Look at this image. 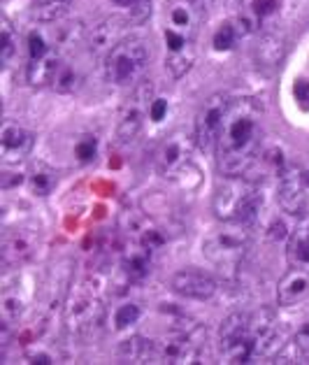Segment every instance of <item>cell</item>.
Returning <instances> with one entry per match:
<instances>
[{
    "label": "cell",
    "mask_w": 309,
    "mask_h": 365,
    "mask_svg": "<svg viewBox=\"0 0 309 365\" xmlns=\"http://www.w3.org/2000/svg\"><path fill=\"white\" fill-rule=\"evenodd\" d=\"M263 110L251 98H237L231 103L216 142V168L224 177H242L261 154Z\"/></svg>",
    "instance_id": "6da1fadb"
},
{
    "label": "cell",
    "mask_w": 309,
    "mask_h": 365,
    "mask_svg": "<svg viewBox=\"0 0 309 365\" xmlns=\"http://www.w3.org/2000/svg\"><path fill=\"white\" fill-rule=\"evenodd\" d=\"M63 305V319L70 333L77 337H91L93 333H98L105 322V298L98 282L88 277L73 284Z\"/></svg>",
    "instance_id": "7a4b0ae2"
},
{
    "label": "cell",
    "mask_w": 309,
    "mask_h": 365,
    "mask_svg": "<svg viewBox=\"0 0 309 365\" xmlns=\"http://www.w3.org/2000/svg\"><path fill=\"white\" fill-rule=\"evenodd\" d=\"M263 191L246 177H226V184L214 195V215L221 221H240L253 226L263 212Z\"/></svg>",
    "instance_id": "3957f363"
},
{
    "label": "cell",
    "mask_w": 309,
    "mask_h": 365,
    "mask_svg": "<svg viewBox=\"0 0 309 365\" xmlns=\"http://www.w3.org/2000/svg\"><path fill=\"white\" fill-rule=\"evenodd\" d=\"M249 247H251V226L240 224V221H224V226L211 230L205 237L202 254L221 272H235L244 261Z\"/></svg>",
    "instance_id": "277c9868"
},
{
    "label": "cell",
    "mask_w": 309,
    "mask_h": 365,
    "mask_svg": "<svg viewBox=\"0 0 309 365\" xmlns=\"http://www.w3.org/2000/svg\"><path fill=\"white\" fill-rule=\"evenodd\" d=\"M152 61V47L142 38H123L105 54V79L114 86H130L145 75Z\"/></svg>",
    "instance_id": "5b68a950"
},
{
    "label": "cell",
    "mask_w": 309,
    "mask_h": 365,
    "mask_svg": "<svg viewBox=\"0 0 309 365\" xmlns=\"http://www.w3.org/2000/svg\"><path fill=\"white\" fill-rule=\"evenodd\" d=\"M207 331L198 324H179L154 342V359L161 363H202Z\"/></svg>",
    "instance_id": "8992f818"
},
{
    "label": "cell",
    "mask_w": 309,
    "mask_h": 365,
    "mask_svg": "<svg viewBox=\"0 0 309 365\" xmlns=\"http://www.w3.org/2000/svg\"><path fill=\"white\" fill-rule=\"evenodd\" d=\"M196 138L187 133H172L156 149L154 163L158 175L172 182H184L191 173H196Z\"/></svg>",
    "instance_id": "52a82bcc"
},
{
    "label": "cell",
    "mask_w": 309,
    "mask_h": 365,
    "mask_svg": "<svg viewBox=\"0 0 309 365\" xmlns=\"http://www.w3.org/2000/svg\"><path fill=\"white\" fill-rule=\"evenodd\" d=\"M219 346L226 363H251L253 359V340L249 331V314L233 312L224 319L219 331Z\"/></svg>",
    "instance_id": "ba28073f"
},
{
    "label": "cell",
    "mask_w": 309,
    "mask_h": 365,
    "mask_svg": "<svg viewBox=\"0 0 309 365\" xmlns=\"http://www.w3.org/2000/svg\"><path fill=\"white\" fill-rule=\"evenodd\" d=\"M249 331L253 340V359H272L284 349L286 342V331L277 314L268 307H261L258 312L249 314Z\"/></svg>",
    "instance_id": "9c48e42d"
},
{
    "label": "cell",
    "mask_w": 309,
    "mask_h": 365,
    "mask_svg": "<svg viewBox=\"0 0 309 365\" xmlns=\"http://www.w3.org/2000/svg\"><path fill=\"white\" fill-rule=\"evenodd\" d=\"M231 96L226 93H216L211 96L209 101L202 105L198 117H196V142L200 151H214L221 130H224V121L228 108H231Z\"/></svg>",
    "instance_id": "30bf717a"
},
{
    "label": "cell",
    "mask_w": 309,
    "mask_h": 365,
    "mask_svg": "<svg viewBox=\"0 0 309 365\" xmlns=\"http://www.w3.org/2000/svg\"><path fill=\"white\" fill-rule=\"evenodd\" d=\"M152 103H154V84L152 82H142L132 98L126 103L123 108L121 117H119V126H117V138L121 145H130L140 138L145 126V117L152 110Z\"/></svg>",
    "instance_id": "8fae6325"
},
{
    "label": "cell",
    "mask_w": 309,
    "mask_h": 365,
    "mask_svg": "<svg viewBox=\"0 0 309 365\" xmlns=\"http://www.w3.org/2000/svg\"><path fill=\"white\" fill-rule=\"evenodd\" d=\"M307 175L295 165H286V170L279 175L277 202L281 212L288 217H300L307 207Z\"/></svg>",
    "instance_id": "7c38bea8"
},
{
    "label": "cell",
    "mask_w": 309,
    "mask_h": 365,
    "mask_svg": "<svg viewBox=\"0 0 309 365\" xmlns=\"http://www.w3.org/2000/svg\"><path fill=\"white\" fill-rule=\"evenodd\" d=\"M38 245H40V230L35 226H21V228L5 230L3 247H0L3 265L5 268H14V265L31 261Z\"/></svg>",
    "instance_id": "4fadbf2b"
},
{
    "label": "cell",
    "mask_w": 309,
    "mask_h": 365,
    "mask_svg": "<svg viewBox=\"0 0 309 365\" xmlns=\"http://www.w3.org/2000/svg\"><path fill=\"white\" fill-rule=\"evenodd\" d=\"M35 135L31 130H26L19 123L5 121L3 130H0V154H3L5 165L21 163L26 156L33 151Z\"/></svg>",
    "instance_id": "5bb4252c"
},
{
    "label": "cell",
    "mask_w": 309,
    "mask_h": 365,
    "mask_svg": "<svg viewBox=\"0 0 309 365\" xmlns=\"http://www.w3.org/2000/svg\"><path fill=\"white\" fill-rule=\"evenodd\" d=\"M26 309H28V293L19 287V272L7 274L0 293V319L5 326H14L21 322Z\"/></svg>",
    "instance_id": "9a60e30c"
},
{
    "label": "cell",
    "mask_w": 309,
    "mask_h": 365,
    "mask_svg": "<svg viewBox=\"0 0 309 365\" xmlns=\"http://www.w3.org/2000/svg\"><path fill=\"white\" fill-rule=\"evenodd\" d=\"M165 44H167V61L165 68L170 70V75L174 79L184 77L193 66V58H196V51H193V40L187 38V35L177 33L172 29L165 31Z\"/></svg>",
    "instance_id": "2e32d148"
},
{
    "label": "cell",
    "mask_w": 309,
    "mask_h": 365,
    "mask_svg": "<svg viewBox=\"0 0 309 365\" xmlns=\"http://www.w3.org/2000/svg\"><path fill=\"white\" fill-rule=\"evenodd\" d=\"M170 284L174 293H179L182 298H191V300H209V298H214V293H216V282L200 270L174 272Z\"/></svg>",
    "instance_id": "e0dca14e"
},
{
    "label": "cell",
    "mask_w": 309,
    "mask_h": 365,
    "mask_svg": "<svg viewBox=\"0 0 309 365\" xmlns=\"http://www.w3.org/2000/svg\"><path fill=\"white\" fill-rule=\"evenodd\" d=\"M128 24L130 21L121 19V16H108L98 26H93V31L88 33V49H91V54H110L123 40Z\"/></svg>",
    "instance_id": "ac0fdd59"
},
{
    "label": "cell",
    "mask_w": 309,
    "mask_h": 365,
    "mask_svg": "<svg viewBox=\"0 0 309 365\" xmlns=\"http://www.w3.org/2000/svg\"><path fill=\"white\" fill-rule=\"evenodd\" d=\"M309 296V265L290 268L277 287V302L281 307H295Z\"/></svg>",
    "instance_id": "d6986e66"
},
{
    "label": "cell",
    "mask_w": 309,
    "mask_h": 365,
    "mask_svg": "<svg viewBox=\"0 0 309 365\" xmlns=\"http://www.w3.org/2000/svg\"><path fill=\"white\" fill-rule=\"evenodd\" d=\"M202 19V10L193 3V0H172L167 7V29L187 35V38H196L198 26Z\"/></svg>",
    "instance_id": "ffe728a7"
},
{
    "label": "cell",
    "mask_w": 309,
    "mask_h": 365,
    "mask_svg": "<svg viewBox=\"0 0 309 365\" xmlns=\"http://www.w3.org/2000/svg\"><path fill=\"white\" fill-rule=\"evenodd\" d=\"M61 66H63V56H61V51L56 47L54 51H49L47 56L28 61V66H26V79H28L31 86L54 84L56 73L61 70Z\"/></svg>",
    "instance_id": "44dd1931"
},
{
    "label": "cell",
    "mask_w": 309,
    "mask_h": 365,
    "mask_svg": "<svg viewBox=\"0 0 309 365\" xmlns=\"http://www.w3.org/2000/svg\"><path fill=\"white\" fill-rule=\"evenodd\" d=\"M152 254H154L152 247H147L135 240V245L128 247V252L123 254V261H121L123 272H126L130 279H145L149 270H152Z\"/></svg>",
    "instance_id": "7402d4cb"
},
{
    "label": "cell",
    "mask_w": 309,
    "mask_h": 365,
    "mask_svg": "<svg viewBox=\"0 0 309 365\" xmlns=\"http://www.w3.org/2000/svg\"><path fill=\"white\" fill-rule=\"evenodd\" d=\"M286 261L290 268H303L309 265V219H305L286 242Z\"/></svg>",
    "instance_id": "603a6c76"
},
{
    "label": "cell",
    "mask_w": 309,
    "mask_h": 365,
    "mask_svg": "<svg viewBox=\"0 0 309 365\" xmlns=\"http://www.w3.org/2000/svg\"><path fill=\"white\" fill-rule=\"evenodd\" d=\"M56 182H58L56 170L54 168H49L47 163H42V161L35 163L31 175H28V186H31L33 195H49L51 191H54Z\"/></svg>",
    "instance_id": "cb8c5ba5"
},
{
    "label": "cell",
    "mask_w": 309,
    "mask_h": 365,
    "mask_svg": "<svg viewBox=\"0 0 309 365\" xmlns=\"http://www.w3.org/2000/svg\"><path fill=\"white\" fill-rule=\"evenodd\" d=\"M119 356H121L123 361L147 363V359H154V342L145 340V337H130V340L121 342Z\"/></svg>",
    "instance_id": "d4e9b609"
},
{
    "label": "cell",
    "mask_w": 309,
    "mask_h": 365,
    "mask_svg": "<svg viewBox=\"0 0 309 365\" xmlns=\"http://www.w3.org/2000/svg\"><path fill=\"white\" fill-rule=\"evenodd\" d=\"M286 42L279 33H268L263 35V40L258 44V61L265 66H277L284 58Z\"/></svg>",
    "instance_id": "484cf974"
},
{
    "label": "cell",
    "mask_w": 309,
    "mask_h": 365,
    "mask_svg": "<svg viewBox=\"0 0 309 365\" xmlns=\"http://www.w3.org/2000/svg\"><path fill=\"white\" fill-rule=\"evenodd\" d=\"M70 5H73V0H35V19L40 21H58L61 16H63Z\"/></svg>",
    "instance_id": "4316f807"
},
{
    "label": "cell",
    "mask_w": 309,
    "mask_h": 365,
    "mask_svg": "<svg viewBox=\"0 0 309 365\" xmlns=\"http://www.w3.org/2000/svg\"><path fill=\"white\" fill-rule=\"evenodd\" d=\"M16 49H19V38H16L12 24L3 19V35H0V58H3V66H10Z\"/></svg>",
    "instance_id": "83f0119b"
},
{
    "label": "cell",
    "mask_w": 309,
    "mask_h": 365,
    "mask_svg": "<svg viewBox=\"0 0 309 365\" xmlns=\"http://www.w3.org/2000/svg\"><path fill=\"white\" fill-rule=\"evenodd\" d=\"M140 314H142V309H140V305H135V302L119 305L117 312H114V328H117V331H126V328L140 322Z\"/></svg>",
    "instance_id": "f1b7e54d"
},
{
    "label": "cell",
    "mask_w": 309,
    "mask_h": 365,
    "mask_svg": "<svg viewBox=\"0 0 309 365\" xmlns=\"http://www.w3.org/2000/svg\"><path fill=\"white\" fill-rule=\"evenodd\" d=\"M58 42H49L47 35L40 33V31H33L28 35V61H35V58H42L47 56L49 51L56 49Z\"/></svg>",
    "instance_id": "f546056e"
},
{
    "label": "cell",
    "mask_w": 309,
    "mask_h": 365,
    "mask_svg": "<svg viewBox=\"0 0 309 365\" xmlns=\"http://www.w3.org/2000/svg\"><path fill=\"white\" fill-rule=\"evenodd\" d=\"M237 38H240V33H237L235 24L226 21V24H221V29L214 33V40H211V44H214V49H219V51H228V49L235 47Z\"/></svg>",
    "instance_id": "4dcf8cb0"
},
{
    "label": "cell",
    "mask_w": 309,
    "mask_h": 365,
    "mask_svg": "<svg viewBox=\"0 0 309 365\" xmlns=\"http://www.w3.org/2000/svg\"><path fill=\"white\" fill-rule=\"evenodd\" d=\"M77 70L75 66H70L63 61V66H61V70L56 73V79H54V86L58 88L61 93H70V91H75V86H77Z\"/></svg>",
    "instance_id": "1f68e13d"
},
{
    "label": "cell",
    "mask_w": 309,
    "mask_h": 365,
    "mask_svg": "<svg viewBox=\"0 0 309 365\" xmlns=\"http://www.w3.org/2000/svg\"><path fill=\"white\" fill-rule=\"evenodd\" d=\"M290 346H293V354L298 363H309V324L303 326L300 331L295 333L293 342H290Z\"/></svg>",
    "instance_id": "d6a6232c"
},
{
    "label": "cell",
    "mask_w": 309,
    "mask_h": 365,
    "mask_svg": "<svg viewBox=\"0 0 309 365\" xmlns=\"http://www.w3.org/2000/svg\"><path fill=\"white\" fill-rule=\"evenodd\" d=\"M77 154L82 161H91V158H95V140L93 138H86L77 145Z\"/></svg>",
    "instance_id": "836d02e7"
},
{
    "label": "cell",
    "mask_w": 309,
    "mask_h": 365,
    "mask_svg": "<svg viewBox=\"0 0 309 365\" xmlns=\"http://www.w3.org/2000/svg\"><path fill=\"white\" fill-rule=\"evenodd\" d=\"M165 112H167V103L161 101V98H154L152 110H149V119H152V121H161L165 117Z\"/></svg>",
    "instance_id": "e575fe53"
},
{
    "label": "cell",
    "mask_w": 309,
    "mask_h": 365,
    "mask_svg": "<svg viewBox=\"0 0 309 365\" xmlns=\"http://www.w3.org/2000/svg\"><path fill=\"white\" fill-rule=\"evenodd\" d=\"M272 240H284V237H288V226L284 224V221H279V219H275L272 221V226H270V233H268Z\"/></svg>",
    "instance_id": "d590c367"
},
{
    "label": "cell",
    "mask_w": 309,
    "mask_h": 365,
    "mask_svg": "<svg viewBox=\"0 0 309 365\" xmlns=\"http://www.w3.org/2000/svg\"><path fill=\"white\" fill-rule=\"evenodd\" d=\"M293 91H295V98H298V101H303V103L309 101V82H307V79H298Z\"/></svg>",
    "instance_id": "8d00e7d4"
},
{
    "label": "cell",
    "mask_w": 309,
    "mask_h": 365,
    "mask_svg": "<svg viewBox=\"0 0 309 365\" xmlns=\"http://www.w3.org/2000/svg\"><path fill=\"white\" fill-rule=\"evenodd\" d=\"M119 7H135L137 3H142V0H114Z\"/></svg>",
    "instance_id": "74e56055"
},
{
    "label": "cell",
    "mask_w": 309,
    "mask_h": 365,
    "mask_svg": "<svg viewBox=\"0 0 309 365\" xmlns=\"http://www.w3.org/2000/svg\"><path fill=\"white\" fill-rule=\"evenodd\" d=\"M193 3H196V5L200 7V10H205V7H207V5L211 3V0H193Z\"/></svg>",
    "instance_id": "f35d334b"
},
{
    "label": "cell",
    "mask_w": 309,
    "mask_h": 365,
    "mask_svg": "<svg viewBox=\"0 0 309 365\" xmlns=\"http://www.w3.org/2000/svg\"><path fill=\"white\" fill-rule=\"evenodd\" d=\"M307 186H309V173H307Z\"/></svg>",
    "instance_id": "ab89813d"
}]
</instances>
